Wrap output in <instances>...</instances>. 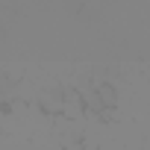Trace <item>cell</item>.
Returning <instances> with one entry per match:
<instances>
[{
	"label": "cell",
	"instance_id": "cell-1",
	"mask_svg": "<svg viewBox=\"0 0 150 150\" xmlns=\"http://www.w3.org/2000/svg\"><path fill=\"white\" fill-rule=\"evenodd\" d=\"M38 106L47 112V115H62V86L59 88H44L41 94H38Z\"/></svg>",
	"mask_w": 150,
	"mask_h": 150
},
{
	"label": "cell",
	"instance_id": "cell-2",
	"mask_svg": "<svg viewBox=\"0 0 150 150\" xmlns=\"http://www.w3.org/2000/svg\"><path fill=\"white\" fill-rule=\"evenodd\" d=\"M94 91H97L103 109H115V106H118V91H115V88H109V86H94Z\"/></svg>",
	"mask_w": 150,
	"mask_h": 150
},
{
	"label": "cell",
	"instance_id": "cell-3",
	"mask_svg": "<svg viewBox=\"0 0 150 150\" xmlns=\"http://www.w3.org/2000/svg\"><path fill=\"white\" fill-rule=\"evenodd\" d=\"M65 150H80V144H71V147H65Z\"/></svg>",
	"mask_w": 150,
	"mask_h": 150
}]
</instances>
